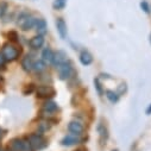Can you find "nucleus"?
<instances>
[{"label":"nucleus","mask_w":151,"mask_h":151,"mask_svg":"<svg viewBox=\"0 0 151 151\" xmlns=\"http://www.w3.org/2000/svg\"><path fill=\"white\" fill-rule=\"evenodd\" d=\"M57 104L56 102H54V101H48V102H45V105H44V111H47V112H55L56 109H57Z\"/></svg>","instance_id":"nucleus-18"},{"label":"nucleus","mask_w":151,"mask_h":151,"mask_svg":"<svg viewBox=\"0 0 151 151\" xmlns=\"http://www.w3.org/2000/svg\"><path fill=\"white\" fill-rule=\"evenodd\" d=\"M65 4H67V0H55L52 4V7L55 10H62V9H64Z\"/></svg>","instance_id":"nucleus-19"},{"label":"nucleus","mask_w":151,"mask_h":151,"mask_svg":"<svg viewBox=\"0 0 151 151\" xmlns=\"http://www.w3.org/2000/svg\"><path fill=\"white\" fill-rule=\"evenodd\" d=\"M126 91V85H120V87H119V89H118V94H122V93H124Z\"/></svg>","instance_id":"nucleus-22"},{"label":"nucleus","mask_w":151,"mask_h":151,"mask_svg":"<svg viewBox=\"0 0 151 151\" xmlns=\"http://www.w3.org/2000/svg\"><path fill=\"white\" fill-rule=\"evenodd\" d=\"M0 151H1V150H0Z\"/></svg>","instance_id":"nucleus-29"},{"label":"nucleus","mask_w":151,"mask_h":151,"mask_svg":"<svg viewBox=\"0 0 151 151\" xmlns=\"http://www.w3.org/2000/svg\"><path fill=\"white\" fill-rule=\"evenodd\" d=\"M68 130L73 133V134H81L82 132H83V126L80 124V123H78V122H71V123H69V125H68Z\"/></svg>","instance_id":"nucleus-11"},{"label":"nucleus","mask_w":151,"mask_h":151,"mask_svg":"<svg viewBox=\"0 0 151 151\" xmlns=\"http://www.w3.org/2000/svg\"><path fill=\"white\" fill-rule=\"evenodd\" d=\"M0 136H1V130H0Z\"/></svg>","instance_id":"nucleus-26"},{"label":"nucleus","mask_w":151,"mask_h":151,"mask_svg":"<svg viewBox=\"0 0 151 151\" xmlns=\"http://www.w3.org/2000/svg\"><path fill=\"white\" fill-rule=\"evenodd\" d=\"M55 95V89L50 86H41L37 88V96L40 98H50Z\"/></svg>","instance_id":"nucleus-6"},{"label":"nucleus","mask_w":151,"mask_h":151,"mask_svg":"<svg viewBox=\"0 0 151 151\" xmlns=\"http://www.w3.org/2000/svg\"><path fill=\"white\" fill-rule=\"evenodd\" d=\"M47 65H45V62L42 61V60H38V61H36L33 62V69L37 71V73H41L43 70H45Z\"/></svg>","instance_id":"nucleus-16"},{"label":"nucleus","mask_w":151,"mask_h":151,"mask_svg":"<svg viewBox=\"0 0 151 151\" xmlns=\"http://www.w3.org/2000/svg\"><path fill=\"white\" fill-rule=\"evenodd\" d=\"M27 140H29L32 150H42L47 145V140L41 134H31Z\"/></svg>","instance_id":"nucleus-2"},{"label":"nucleus","mask_w":151,"mask_h":151,"mask_svg":"<svg viewBox=\"0 0 151 151\" xmlns=\"http://www.w3.org/2000/svg\"><path fill=\"white\" fill-rule=\"evenodd\" d=\"M56 27H57V31H58V33L61 36V38L64 40L65 37H67V24H65L64 19L58 18L56 20Z\"/></svg>","instance_id":"nucleus-10"},{"label":"nucleus","mask_w":151,"mask_h":151,"mask_svg":"<svg viewBox=\"0 0 151 151\" xmlns=\"http://www.w3.org/2000/svg\"><path fill=\"white\" fill-rule=\"evenodd\" d=\"M22 65H23L24 70H26V71H30L31 69H33V61H32V57H31L30 55L25 56L24 60H23V62H22Z\"/></svg>","instance_id":"nucleus-14"},{"label":"nucleus","mask_w":151,"mask_h":151,"mask_svg":"<svg viewBox=\"0 0 151 151\" xmlns=\"http://www.w3.org/2000/svg\"><path fill=\"white\" fill-rule=\"evenodd\" d=\"M29 44H30V47L32 49H40L44 44V37L42 35H37V36L32 37V38L30 40Z\"/></svg>","instance_id":"nucleus-9"},{"label":"nucleus","mask_w":151,"mask_h":151,"mask_svg":"<svg viewBox=\"0 0 151 151\" xmlns=\"http://www.w3.org/2000/svg\"><path fill=\"white\" fill-rule=\"evenodd\" d=\"M35 26H36V31H37V33H38V35H42V36L47 32V29H48V26H47V22H45L44 19H37Z\"/></svg>","instance_id":"nucleus-12"},{"label":"nucleus","mask_w":151,"mask_h":151,"mask_svg":"<svg viewBox=\"0 0 151 151\" xmlns=\"http://www.w3.org/2000/svg\"><path fill=\"white\" fill-rule=\"evenodd\" d=\"M18 55H19V52H18V50L13 45H10V44L4 45V48H3V56L5 57V60L13 61V60H16L18 57Z\"/></svg>","instance_id":"nucleus-3"},{"label":"nucleus","mask_w":151,"mask_h":151,"mask_svg":"<svg viewBox=\"0 0 151 151\" xmlns=\"http://www.w3.org/2000/svg\"><path fill=\"white\" fill-rule=\"evenodd\" d=\"M4 63H5V57H4L3 54H1V55H0V67H3Z\"/></svg>","instance_id":"nucleus-23"},{"label":"nucleus","mask_w":151,"mask_h":151,"mask_svg":"<svg viewBox=\"0 0 151 151\" xmlns=\"http://www.w3.org/2000/svg\"><path fill=\"white\" fill-rule=\"evenodd\" d=\"M12 147L16 151H32V147L29 140H24V139H13Z\"/></svg>","instance_id":"nucleus-4"},{"label":"nucleus","mask_w":151,"mask_h":151,"mask_svg":"<svg viewBox=\"0 0 151 151\" xmlns=\"http://www.w3.org/2000/svg\"><path fill=\"white\" fill-rule=\"evenodd\" d=\"M106 96H107V99L111 101V102H117L118 100H119V95H118V93H114L113 91H107L106 92Z\"/></svg>","instance_id":"nucleus-17"},{"label":"nucleus","mask_w":151,"mask_h":151,"mask_svg":"<svg viewBox=\"0 0 151 151\" xmlns=\"http://www.w3.org/2000/svg\"><path fill=\"white\" fill-rule=\"evenodd\" d=\"M140 7H142V10L145 12V13H149V5H147V3L146 1H142L140 3Z\"/></svg>","instance_id":"nucleus-21"},{"label":"nucleus","mask_w":151,"mask_h":151,"mask_svg":"<svg viewBox=\"0 0 151 151\" xmlns=\"http://www.w3.org/2000/svg\"><path fill=\"white\" fill-rule=\"evenodd\" d=\"M65 62H68V56H67V54H65L64 51H62V50H58V51L55 54V56H54L52 63H54L56 67H58V65H61V64H63V63H65Z\"/></svg>","instance_id":"nucleus-8"},{"label":"nucleus","mask_w":151,"mask_h":151,"mask_svg":"<svg viewBox=\"0 0 151 151\" xmlns=\"http://www.w3.org/2000/svg\"><path fill=\"white\" fill-rule=\"evenodd\" d=\"M79 142H80V138L78 137V134H68L61 140V144L63 146H71V145L78 144Z\"/></svg>","instance_id":"nucleus-7"},{"label":"nucleus","mask_w":151,"mask_h":151,"mask_svg":"<svg viewBox=\"0 0 151 151\" xmlns=\"http://www.w3.org/2000/svg\"><path fill=\"white\" fill-rule=\"evenodd\" d=\"M79 151H80V150H79Z\"/></svg>","instance_id":"nucleus-30"},{"label":"nucleus","mask_w":151,"mask_h":151,"mask_svg":"<svg viewBox=\"0 0 151 151\" xmlns=\"http://www.w3.org/2000/svg\"><path fill=\"white\" fill-rule=\"evenodd\" d=\"M146 114H151V104H150L149 107L146 108Z\"/></svg>","instance_id":"nucleus-24"},{"label":"nucleus","mask_w":151,"mask_h":151,"mask_svg":"<svg viewBox=\"0 0 151 151\" xmlns=\"http://www.w3.org/2000/svg\"><path fill=\"white\" fill-rule=\"evenodd\" d=\"M113 151H118V150H113Z\"/></svg>","instance_id":"nucleus-27"},{"label":"nucleus","mask_w":151,"mask_h":151,"mask_svg":"<svg viewBox=\"0 0 151 151\" xmlns=\"http://www.w3.org/2000/svg\"><path fill=\"white\" fill-rule=\"evenodd\" d=\"M6 151H11V150H6Z\"/></svg>","instance_id":"nucleus-28"},{"label":"nucleus","mask_w":151,"mask_h":151,"mask_svg":"<svg viewBox=\"0 0 151 151\" xmlns=\"http://www.w3.org/2000/svg\"><path fill=\"white\" fill-rule=\"evenodd\" d=\"M57 68H58L60 79H61V80H67V79H69V76L71 75V65H70L68 62H65V63L58 65Z\"/></svg>","instance_id":"nucleus-5"},{"label":"nucleus","mask_w":151,"mask_h":151,"mask_svg":"<svg viewBox=\"0 0 151 151\" xmlns=\"http://www.w3.org/2000/svg\"><path fill=\"white\" fill-rule=\"evenodd\" d=\"M94 85H95V87H96L98 93H99V94H102V88H101V85H100V82H99V79H95V80H94Z\"/></svg>","instance_id":"nucleus-20"},{"label":"nucleus","mask_w":151,"mask_h":151,"mask_svg":"<svg viewBox=\"0 0 151 151\" xmlns=\"http://www.w3.org/2000/svg\"><path fill=\"white\" fill-rule=\"evenodd\" d=\"M54 56H55V54H54V52L51 51V49H49V48L44 49L43 52H42L43 61H44V62H48V63H51V62L54 61Z\"/></svg>","instance_id":"nucleus-15"},{"label":"nucleus","mask_w":151,"mask_h":151,"mask_svg":"<svg viewBox=\"0 0 151 151\" xmlns=\"http://www.w3.org/2000/svg\"><path fill=\"white\" fill-rule=\"evenodd\" d=\"M36 22H37V19L33 18V17H31V16L27 14V13H22V14L19 16V18H18V25H19V27H20L22 30H24V31L31 30V29L36 25Z\"/></svg>","instance_id":"nucleus-1"},{"label":"nucleus","mask_w":151,"mask_h":151,"mask_svg":"<svg viewBox=\"0 0 151 151\" xmlns=\"http://www.w3.org/2000/svg\"><path fill=\"white\" fill-rule=\"evenodd\" d=\"M150 42H151V35H150Z\"/></svg>","instance_id":"nucleus-25"},{"label":"nucleus","mask_w":151,"mask_h":151,"mask_svg":"<svg viewBox=\"0 0 151 151\" xmlns=\"http://www.w3.org/2000/svg\"><path fill=\"white\" fill-rule=\"evenodd\" d=\"M80 62H81L83 65H89V64L93 62V56H92L87 50H83V51L80 54Z\"/></svg>","instance_id":"nucleus-13"}]
</instances>
